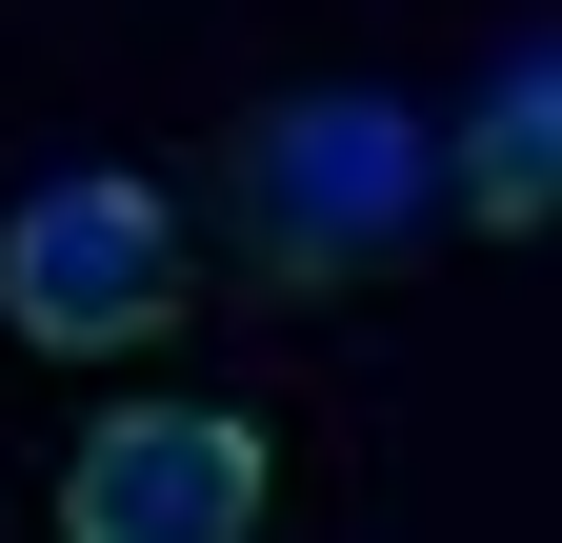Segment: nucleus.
<instances>
[{
    "instance_id": "obj_3",
    "label": "nucleus",
    "mask_w": 562,
    "mask_h": 543,
    "mask_svg": "<svg viewBox=\"0 0 562 543\" xmlns=\"http://www.w3.org/2000/svg\"><path fill=\"white\" fill-rule=\"evenodd\" d=\"M60 543H261V423L241 402H121V423H81Z\"/></svg>"
},
{
    "instance_id": "obj_2",
    "label": "nucleus",
    "mask_w": 562,
    "mask_h": 543,
    "mask_svg": "<svg viewBox=\"0 0 562 543\" xmlns=\"http://www.w3.org/2000/svg\"><path fill=\"white\" fill-rule=\"evenodd\" d=\"M181 201L140 181V162H60L0 201V322H21L41 363H121V343H161L181 322Z\"/></svg>"
},
{
    "instance_id": "obj_4",
    "label": "nucleus",
    "mask_w": 562,
    "mask_h": 543,
    "mask_svg": "<svg viewBox=\"0 0 562 543\" xmlns=\"http://www.w3.org/2000/svg\"><path fill=\"white\" fill-rule=\"evenodd\" d=\"M462 222H503V242L562 222V41H522L503 81L462 101Z\"/></svg>"
},
{
    "instance_id": "obj_1",
    "label": "nucleus",
    "mask_w": 562,
    "mask_h": 543,
    "mask_svg": "<svg viewBox=\"0 0 562 543\" xmlns=\"http://www.w3.org/2000/svg\"><path fill=\"white\" fill-rule=\"evenodd\" d=\"M222 201H241V262L261 282H382L402 242H442L462 222V121H422L382 81H302V101H261L241 142H222Z\"/></svg>"
}]
</instances>
